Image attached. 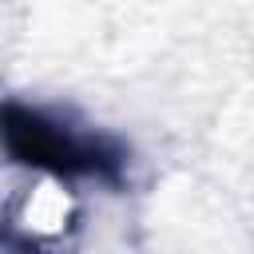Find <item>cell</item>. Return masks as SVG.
I'll return each instance as SVG.
<instances>
[{"label":"cell","mask_w":254,"mask_h":254,"mask_svg":"<svg viewBox=\"0 0 254 254\" xmlns=\"http://www.w3.org/2000/svg\"><path fill=\"white\" fill-rule=\"evenodd\" d=\"M0 135L8 151L36 171H56L67 179L91 175V179H111L119 171V151L103 143L99 135H87L79 127H67L60 119H48L28 107H4L0 115Z\"/></svg>","instance_id":"7a4b0ae2"},{"label":"cell","mask_w":254,"mask_h":254,"mask_svg":"<svg viewBox=\"0 0 254 254\" xmlns=\"http://www.w3.org/2000/svg\"><path fill=\"white\" fill-rule=\"evenodd\" d=\"M83 226L75 179L28 167L0 202V238L16 254H67Z\"/></svg>","instance_id":"6da1fadb"}]
</instances>
